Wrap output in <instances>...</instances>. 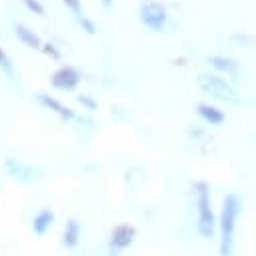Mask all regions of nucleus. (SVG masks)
Segmentation results:
<instances>
[{
    "mask_svg": "<svg viewBox=\"0 0 256 256\" xmlns=\"http://www.w3.org/2000/svg\"><path fill=\"white\" fill-rule=\"evenodd\" d=\"M242 210V200L238 194L230 192L222 198L220 206V216L216 218V228L220 232L218 238V252L220 256H232L234 250V232H236V222L238 214Z\"/></svg>",
    "mask_w": 256,
    "mask_h": 256,
    "instance_id": "obj_1",
    "label": "nucleus"
},
{
    "mask_svg": "<svg viewBox=\"0 0 256 256\" xmlns=\"http://www.w3.org/2000/svg\"><path fill=\"white\" fill-rule=\"evenodd\" d=\"M194 196H196V210H198V222L196 230L202 238H212L216 232V214L212 210V198H210V186L204 180L194 182Z\"/></svg>",
    "mask_w": 256,
    "mask_h": 256,
    "instance_id": "obj_2",
    "label": "nucleus"
},
{
    "mask_svg": "<svg viewBox=\"0 0 256 256\" xmlns=\"http://www.w3.org/2000/svg\"><path fill=\"white\" fill-rule=\"evenodd\" d=\"M198 86H200L204 92H208V94H212V96H216V98H220V100L238 102V92L234 90V86H232L226 78H222V76H218V74L202 72V74L198 76Z\"/></svg>",
    "mask_w": 256,
    "mask_h": 256,
    "instance_id": "obj_3",
    "label": "nucleus"
},
{
    "mask_svg": "<svg viewBox=\"0 0 256 256\" xmlns=\"http://www.w3.org/2000/svg\"><path fill=\"white\" fill-rule=\"evenodd\" d=\"M140 20L146 28L154 30V32H160L166 22H168V12H166V6L156 2V0H148L140 6Z\"/></svg>",
    "mask_w": 256,
    "mask_h": 256,
    "instance_id": "obj_4",
    "label": "nucleus"
},
{
    "mask_svg": "<svg viewBox=\"0 0 256 256\" xmlns=\"http://www.w3.org/2000/svg\"><path fill=\"white\" fill-rule=\"evenodd\" d=\"M134 238H136V228L132 224H118L110 232L108 248H110L112 254H118V252L126 250L128 246H132Z\"/></svg>",
    "mask_w": 256,
    "mask_h": 256,
    "instance_id": "obj_5",
    "label": "nucleus"
},
{
    "mask_svg": "<svg viewBox=\"0 0 256 256\" xmlns=\"http://www.w3.org/2000/svg\"><path fill=\"white\" fill-rule=\"evenodd\" d=\"M80 72L74 66H62L50 76V84L58 90H74L80 82Z\"/></svg>",
    "mask_w": 256,
    "mask_h": 256,
    "instance_id": "obj_6",
    "label": "nucleus"
},
{
    "mask_svg": "<svg viewBox=\"0 0 256 256\" xmlns=\"http://www.w3.org/2000/svg\"><path fill=\"white\" fill-rule=\"evenodd\" d=\"M36 100H38L44 108H48V110H52L54 114H58L62 120H72V118L76 116L72 108H68L66 104H62L60 100H56V98H54V96H50V94L40 92V94H36Z\"/></svg>",
    "mask_w": 256,
    "mask_h": 256,
    "instance_id": "obj_7",
    "label": "nucleus"
},
{
    "mask_svg": "<svg viewBox=\"0 0 256 256\" xmlns=\"http://www.w3.org/2000/svg\"><path fill=\"white\" fill-rule=\"evenodd\" d=\"M52 224H54V212H52L50 208H42V210L36 212L34 218H32V232H34L36 236H44V234L50 230Z\"/></svg>",
    "mask_w": 256,
    "mask_h": 256,
    "instance_id": "obj_8",
    "label": "nucleus"
},
{
    "mask_svg": "<svg viewBox=\"0 0 256 256\" xmlns=\"http://www.w3.org/2000/svg\"><path fill=\"white\" fill-rule=\"evenodd\" d=\"M78 242H80V222L76 218H68L62 232V246L72 250L78 246Z\"/></svg>",
    "mask_w": 256,
    "mask_h": 256,
    "instance_id": "obj_9",
    "label": "nucleus"
},
{
    "mask_svg": "<svg viewBox=\"0 0 256 256\" xmlns=\"http://www.w3.org/2000/svg\"><path fill=\"white\" fill-rule=\"evenodd\" d=\"M210 64H212V68H216L218 72H222V74H226V76H236L238 74V70H240V64L234 60V58H230V56H222V54H216V56H210V60H208Z\"/></svg>",
    "mask_w": 256,
    "mask_h": 256,
    "instance_id": "obj_10",
    "label": "nucleus"
},
{
    "mask_svg": "<svg viewBox=\"0 0 256 256\" xmlns=\"http://www.w3.org/2000/svg\"><path fill=\"white\" fill-rule=\"evenodd\" d=\"M196 112H198V116H200L202 120H206L208 124H214V126H218V124H222V122L226 120L224 112H222L220 108L208 104V102H200V104L196 106Z\"/></svg>",
    "mask_w": 256,
    "mask_h": 256,
    "instance_id": "obj_11",
    "label": "nucleus"
},
{
    "mask_svg": "<svg viewBox=\"0 0 256 256\" xmlns=\"http://www.w3.org/2000/svg\"><path fill=\"white\" fill-rule=\"evenodd\" d=\"M14 32H16V36H18V40H22L26 46H30V48H40L42 46V40H40V36L32 30V28H28L26 24H16L14 26Z\"/></svg>",
    "mask_w": 256,
    "mask_h": 256,
    "instance_id": "obj_12",
    "label": "nucleus"
},
{
    "mask_svg": "<svg viewBox=\"0 0 256 256\" xmlns=\"http://www.w3.org/2000/svg\"><path fill=\"white\" fill-rule=\"evenodd\" d=\"M22 2H24V6H26L28 10H32L34 14H40V16H44V14H46L44 6H42L38 0H22Z\"/></svg>",
    "mask_w": 256,
    "mask_h": 256,
    "instance_id": "obj_13",
    "label": "nucleus"
},
{
    "mask_svg": "<svg viewBox=\"0 0 256 256\" xmlns=\"http://www.w3.org/2000/svg\"><path fill=\"white\" fill-rule=\"evenodd\" d=\"M78 24H80L88 34H96V24H94L90 18H86L84 14H82V16H78Z\"/></svg>",
    "mask_w": 256,
    "mask_h": 256,
    "instance_id": "obj_14",
    "label": "nucleus"
},
{
    "mask_svg": "<svg viewBox=\"0 0 256 256\" xmlns=\"http://www.w3.org/2000/svg\"><path fill=\"white\" fill-rule=\"evenodd\" d=\"M78 102H80L82 106H86L88 110H96V108H98V102H96L94 98H90L88 94H80V96H78Z\"/></svg>",
    "mask_w": 256,
    "mask_h": 256,
    "instance_id": "obj_15",
    "label": "nucleus"
},
{
    "mask_svg": "<svg viewBox=\"0 0 256 256\" xmlns=\"http://www.w3.org/2000/svg\"><path fill=\"white\" fill-rule=\"evenodd\" d=\"M40 50H42L44 54H48L50 58H60V52H58V48H56L54 44H50V42L42 44V46H40Z\"/></svg>",
    "mask_w": 256,
    "mask_h": 256,
    "instance_id": "obj_16",
    "label": "nucleus"
},
{
    "mask_svg": "<svg viewBox=\"0 0 256 256\" xmlns=\"http://www.w3.org/2000/svg\"><path fill=\"white\" fill-rule=\"evenodd\" d=\"M76 16H82V4H80V0H62Z\"/></svg>",
    "mask_w": 256,
    "mask_h": 256,
    "instance_id": "obj_17",
    "label": "nucleus"
},
{
    "mask_svg": "<svg viewBox=\"0 0 256 256\" xmlns=\"http://www.w3.org/2000/svg\"><path fill=\"white\" fill-rule=\"evenodd\" d=\"M0 66L4 68V70H12V62H10V58H8V54L2 50V46H0Z\"/></svg>",
    "mask_w": 256,
    "mask_h": 256,
    "instance_id": "obj_18",
    "label": "nucleus"
},
{
    "mask_svg": "<svg viewBox=\"0 0 256 256\" xmlns=\"http://www.w3.org/2000/svg\"><path fill=\"white\" fill-rule=\"evenodd\" d=\"M102 4H104V6H110V4H112V0H102Z\"/></svg>",
    "mask_w": 256,
    "mask_h": 256,
    "instance_id": "obj_19",
    "label": "nucleus"
}]
</instances>
